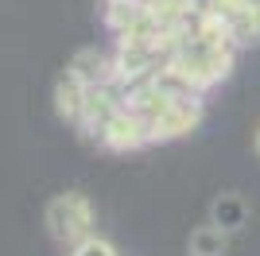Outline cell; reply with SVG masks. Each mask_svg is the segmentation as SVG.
Listing matches in <instances>:
<instances>
[{"instance_id": "1", "label": "cell", "mask_w": 260, "mask_h": 256, "mask_svg": "<svg viewBox=\"0 0 260 256\" xmlns=\"http://www.w3.org/2000/svg\"><path fill=\"white\" fill-rule=\"evenodd\" d=\"M233 62H237V43L229 39L225 23L217 16L194 12V20L171 35V66L198 93L225 82L233 74Z\"/></svg>"}, {"instance_id": "2", "label": "cell", "mask_w": 260, "mask_h": 256, "mask_svg": "<svg viewBox=\"0 0 260 256\" xmlns=\"http://www.w3.org/2000/svg\"><path fill=\"white\" fill-rule=\"evenodd\" d=\"M47 233L58 241V245H70L74 248L78 241H86L93 233V221H98V213H93V202H89L82 190H66V194H54L51 202H47Z\"/></svg>"}, {"instance_id": "3", "label": "cell", "mask_w": 260, "mask_h": 256, "mask_svg": "<svg viewBox=\"0 0 260 256\" xmlns=\"http://www.w3.org/2000/svg\"><path fill=\"white\" fill-rule=\"evenodd\" d=\"M124 105H128V93H124L117 82H109V85H89L86 105H82V117H78L82 136H89V140H98V144H101L105 128L117 120V113H120Z\"/></svg>"}, {"instance_id": "4", "label": "cell", "mask_w": 260, "mask_h": 256, "mask_svg": "<svg viewBox=\"0 0 260 256\" xmlns=\"http://www.w3.org/2000/svg\"><path fill=\"white\" fill-rule=\"evenodd\" d=\"M206 117V109H202V97H171L167 109H163L159 117L148 124L152 132V144H167V140H179V136H190L198 124Z\"/></svg>"}, {"instance_id": "5", "label": "cell", "mask_w": 260, "mask_h": 256, "mask_svg": "<svg viewBox=\"0 0 260 256\" xmlns=\"http://www.w3.org/2000/svg\"><path fill=\"white\" fill-rule=\"evenodd\" d=\"M152 144V132H148V124H144L136 113H132L128 105L117 113V120L105 128V136H101V148L109 151H120V155H128V151H140Z\"/></svg>"}, {"instance_id": "6", "label": "cell", "mask_w": 260, "mask_h": 256, "mask_svg": "<svg viewBox=\"0 0 260 256\" xmlns=\"http://www.w3.org/2000/svg\"><path fill=\"white\" fill-rule=\"evenodd\" d=\"M217 20L225 23L229 39L237 47H249V43H260V0H237L233 8H225Z\"/></svg>"}, {"instance_id": "7", "label": "cell", "mask_w": 260, "mask_h": 256, "mask_svg": "<svg viewBox=\"0 0 260 256\" xmlns=\"http://www.w3.org/2000/svg\"><path fill=\"white\" fill-rule=\"evenodd\" d=\"M66 66H70L86 85H109V82H117V58H113L109 51H101V47H82Z\"/></svg>"}, {"instance_id": "8", "label": "cell", "mask_w": 260, "mask_h": 256, "mask_svg": "<svg viewBox=\"0 0 260 256\" xmlns=\"http://www.w3.org/2000/svg\"><path fill=\"white\" fill-rule=\"evenodd\" d=\"M86 93L89 85L82 82V78L66 66L62 74L54 78V113H58V120H66V124H78V117H82V105H86Z\"/></svg>"}, {"instance_id": "9", "label": "cell", "mask_w": 260, "mask_h": 256, "mask_svg": "<svg viewBox=\"0 0 260 256\" xmlns=\"http://www.w3.org/2000/svg\"><path fill=\"white\" fill-rule=\"evenodd\" d=\"M225 248H229V233L217 229L214 221L190 229V237H186V252L190 256H225Z\"/></svg>"}, {"instance_id": "10", "label": "cell", "mask_w": 260, "mask_h": 256, "mask_svg": "<svg viewBox=\"0 0 260 256\" xmlns=\"http://www.w3.org/2000/svg\"><path fill=\"white\" fill-rule=\"evenodd\" d=\"M210 217H214V225H217V229L233 233V229H241V225H245L249 210H245V202H241L237 194H221V198L214 202V210H210Z\"/></svg>"}, {"instance_id": "11", "label": "cell", "mask_w": 260, "mask_h": 256, "mask_svg": "<svg viewBox=\"0 0 260 256\" xmlns=\"http://www.w3.org/2000/svg\"><path fill=\"white\" fill-rule=\"evenodd\" d=\"M70 256H117V248H113V241H105V237L89 233L86 241H78L74 248H70Z\"/></svg>"}, {"instance_id": "12", "label": "cell", "mask_w": 260, "mask_h": 256, "mask_svg": "<svg viewBox=\"0 0 260 256\" xmlns=\"http://www.w3.org/2000/svg\"><path fill=\"white\" fill-rule=\"evenodd\" d=\"M252 148H256V155H260V124H256V132H252Z\"/></svg>"}]
</instances>
